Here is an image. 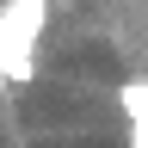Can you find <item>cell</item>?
<instances>
[{
	"mask_svg": "<svg viewBox=\"0 0 148 148\" xmlns=\"http://www.w3.org/2000/svg\"><path fill=\"white\" fill-rule=\"evenodd\" d=\"M49 25V0H6L0 6V74L12 86H31L37 80V37Z\"/></svg>",
	"mask_w": 148,
	"mask_h": 148,
	"instance_id": "6da1fadb",
	"label": "cell"
},
{
	"mask_svg": "<svg viewBox=\"0 0 148 148\" xmlns=\"http://www.w3.org/2000/svg\"><path fill=\"white\" fill-rule=\"evenodd\" d=\"M6 92H12V80H6V74H0V99H6Z\"/></svg>",
	"mask_w": 148,
	"mask_h": 148,
	"instance_id": "7a4b0ae2",
	"label": "cell"
}]
</instances>
